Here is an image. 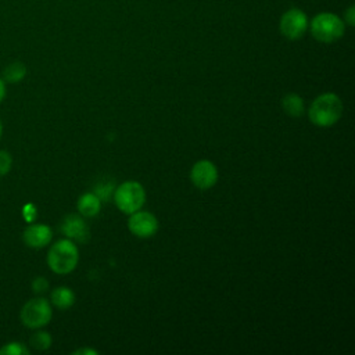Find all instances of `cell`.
<instances>
[{
    "instance_id": "cell-1",
    "label": "cell",
    "mask_w": 355,
    "mask_h": 355,
    "mask_svg": "<svg viewBox=\"0 0 355 355\" xmlns=\"http://www.w3.org/2000/svg\"><path fill=\"white\" fill-rule=\"evenodd\" d=\"M343 115V103L334 93L318 96L308 111L309 121L319 128L333 126Z\"/></svg>"
},
{
    "instance_id": "cell-2",
    "label": "cell",
    "mask_w": 355,
    "mask_h": 355,
    "mask_svg": "<svg viewBox=\"0 0 355 355\" xmlns=\"http://www.w3.org/2000/svg\"><path fill=\"white\" fill-rule=\"evenodd\" d=\"M79 261V251L76 244L69 240H58L54 243L47 252L49 268L58 275H67L72 272Z\"/></svg>"
},
{
    "instance_id": "cell-3",
    "label": "cell",
    "mask_w": 355,
    "mask_h": 355,
    "mask_svg": "<svg viewBox=\"0 0 355 355\" xmlns=\"http://www.w3.org/2000/svg\"><path fill=\"white\" fill-rule=\"evenodd\" d=\"M344 21L333 12H319L311 21L312 36L322 43H333L344 35Z\"/></svg>"
},
{
    "instance_id": "cell-4",
    "label": "cell",
    "mask_w": 355,
    "mask_h": 355,
    "mask_svg": "<svg viewBox=\"0 0 355 355\" xmlns=\"http://www.w3.org/2000/svg\"><path fill=\"white\" fill-rule=\"evenodd\" d=\"M114 201L122 212L130 215L143 207L146 201L144 187L139 182H125L114 190Z\"/></svg>"
},
{
    "instance_id": "cell-5",
    "label": "cell",
    "mask_w": 355,
    "mask_h": 355,
    "mask_svg": "<svg viewBox=\"0 0 355 355\" xmlns=\"http://www.w3.org/2000/svg\"><path fill=\"white\" fill-rule=\"evenodd\" d=\"M51 316L53 311L50 302L42 297L25 302L19 313L22 324L29 329H40L46 326L51 320Z\"/></svg>"
},
{
    "instance_id": "cell-6",
    "label": "cell",
    "mask_w": 355,
    "mask_h": 355,
    "mask_svg": "<svg viewBox=\"0 0 355 355\" xmlns=\"http://www.w3.org/2000/svg\"><path fill=\"white\" fill-rule=\"evenodd\" d=\"M280 32L288 40H297L308 29V17L300 8L287 10L280 18Z\"/></svg>"
},
{
    "instance_id": "cell-7",
    "label": "cell",
    "mask_w": 355,
    "mask_h": 355,
    "mask_svg": "<svg viewBox=\"0 0 355 355\" xmlns=\"http://www.w3.org/2000/svg\"><path fill=\"white\" fill-rule=\"evenodd\" d=\"M190 179L197 189L208 190L215 186L218 180V169L215 164L208 159L197 161L191 168Z\"/></svg>"
},
{
    "instance_id": "cell-8",
    "label": "cell",
    "mask_w": 355,
    "mask_h": 355,
    "mask_svg": "<svg viewBox=\"0 0 355 355\" xmlns=\"http://www.w3.org/2000/svg\"><path fill=\"white\" fill-rule=\"evenodd\" d=\"M128 227L135 236L147 239L157 233L158 220L153 214L139 209V211L130 214V218L128 220Z\"/></svg>"
},
{
    "instance_id": "cell-9",
    "label": "cell",
    "mask_w": 355,
    "mask_h": 355,
    "mask_svg": "<svg viewBox=\"0 0 355 355\" xmlns=\"http://www.w3.org/2000/svg\"><path fill=\"white\" fill-rule=\"evenodd\" d=\"M61 232L69 239L78 243H86L89 240V227L86 222L76 214H69L61 223Z\"/></svg>"
},
{
    "instance_id": "cell-10",
    "label": "cell",
    "mask_w": 355,
    "mask_h": 355,
    "mask_svg": "<svg viewBox=\"0 0 355 355\" xmlns=\"http://www.w3.org/2000/svg\"><path fill=\"white\" fill-rule=\"evenodd\" d=\"M51 229L43 223H32L22 233L24 243L31 248H43L51 241Z\"/></svg>"
},
{
    "instance_id": "cell-11",
    "label": "cell",
    "mask_w": 355,
    "mask_h": 355,
    "mask_svg": "<svg viewBox=\"0 0 355 355\" xmlns=\"http://www.w3.org/2000/svg\"><path fill=\"white\" fill-rule=\"evenodd\" d=\"M101 201L94 193H85L78 200V211L80 215L92 218L100 212Z\"/></svg>"
},
{
    "instance_id": "cell-12",
    "label": "cell",
    "mask_w": 355,
    "mask_h": 355,
    "mask_svg": "<svg viewBox=\"0 0 355 355\" xmlns=\"http://www.w3.org/2000/svg\"><path fill=\"white\" fill-rule=\"evenodd\" d=\"M50 300H51V304L58 309H68L75 302V293L65 286L55 287L50 294Z\"/></svg>"
},
{
    "instance_id": "cell-13",
    "label": "cell",
    "mask_w": 355,
    "mask_h": 355,
    "mask_svg": "<svg viewBox=\"0 0 355 355\" xmlns=\"http://www.w3.org/2000/svg\"><path fill=\"white\" fill-rule=\"evenodd\" d=\"M282 107H283L284 112L290 116H301L305 111L302 98L298 94H294V93H290V94L283 97Z\"/></svg>"
},
{
    "instance_id": "cell-14",
    "label": "cell",
    "mask_w": 355,
    "mask_h": 355,
    "mask_svg": "<svg viewBox=\"0 0 355 355\" xmlns=\"http://www.w3.org/2000/svg\"><path fill=\"white\" fill-rule=\"evenodd\" d=\"M26 75V65L21 61H14L3 69V80L8 83L21 82Z\"/></svg>"
},
{
    "instance_id": "cell-15",
    "label": "cell",
    "mask_w": 355,
    "mask_h": 355,
    "mask_svg": "<svg viewBox=\"0 0 355 355\" xmlns=\"http://www.w3.org/2000/svg\"><path fill=\"white\" fill-rule=\"evenodd\" d=\"M51 336L50 333L47 331H43V330H39L36 333H33L29 338V344L37 349V351H44V349H49L51 347Z\"/></svg>"
},
{
    "instance_id": "cell-16",
    "label": "cell",
    "mask_w": 355,
    "mask_h": 355,
    "mask_svg": "<svg viewBox=\"0 0 355 355\" xmlns=\"http://www.w3.org/2000/svg\"><path fill=\"white\" fill-rule=\"evenodd\" d=\"M115 190V184L111 180H101L94 186V194L100 201H108Z\"/></svg>"
},
{
    "instance_id": "cell-17",
    "label": "cell",
    "mask_w": 355,
    "mask_h": 355,
    "mask_svg": "<svg viewBox=\"0 0 355 355\" xmlns=\"http://www.w3.org/2000/svg\"><path fill=\"white\" fill-rule=\"evenodd\" d=\"M29 349L24 343L11 341L0 348V355H28Z\"/></svg>"
},
{
    "instance_id": "cell-18",
    "label": "cell",
    "mask_w": 355,
    "mask_h": 355,
    "mask_svg": "<svg viewBox=\"0 0 355 355\" xmlns=\"http://www.w3.org/2000/svg\"><path fill=\"white\" fill-rule=\"evenodd\" d=\"M11 165H12L11 154L6 150H0V178L10 172Z\"/></svg>"
},
{
    "instance_id": "cell-19",
    "label": "cell",
    "mask_w": 355,
    "mask_h": 355,
    "mask_svg": "<svg viewBox=\"0 0 355 355\" xmlns=\"http://www.w3.org/2000/svg\"><path fill=\"white\" fill-rule=\"evenodd\" d=\"M47 288H49V282H47L44 277L37 276V277L33 279V282H32V290H33V293L42 294V293L47 291Z\"/></svg>"
},
{
    "instance_id": "cell-20",
    "label": "cell",
    "mask_w": 355,
    "mask_h": 355,
    "mask_svg": "<svg viewBox=\"0 0 355 355\" xmlns=\"http://www.w3.org/2000/svg\"><path fill=\"white\" fill-rule=\"evenodd\" d=\"M24 218L28 220V222H32V220H35V218H36V208H35V205L33 204H26L25 207H24Z\"/></svg>"
},
{
    "instance_id": "cell-21",
    "label": "cell",
    "mask_w": 355,
    "mask_h": 355,
    "mask_svg": "<svg viewBox=\"0 0 355 355\" xmlns=\"http://www.w3.org/2000/svg\"><path fill=\"white\" fill-rule=\"evenodd\" d=\"M344 19L347 21V24H348L349 26H354V24H355V8H354V6H351V7L347 8Z\"/></svg>"
},
{
    "instance_id": "cell-22",
    "label": "cell",
    "mask_w": 355,
    "mask_h": 355,
    "mask_svg": "<svg viewBox=\"0 0 355 355\" xmlns=\"http://www.w3.org/2000/svg\"><path fill=\"white\" fill-rule=\"evenodd\" d=\"M73 355H82V354H86V355H96L97 352L96 351H93V349H89V348H82V349H76V351H73L72 352Z\"/></svg>"
},
{
    "instance_id": "cell-23",
    "label": "cell",
    "mask_w": 355,
    "mask_h": 355,
    "mask_svg": "<svg viewBox=\"0 0 355 355\" xmlns=\"http://www.w3.org/2000/svg\"><path fill=\"white\" fill-rule=\"evenodd\" d=\"M4 97H6V82L0 78V103L3 101Z\"/></svg>"
},
{
    "instance_id": "cell-24",
    "label": "cell",
    "mask_w": 355,
    "mask_h": 355,
    "mask_svg": "<svg viewBox=\"0 0 355 355\" xmlns=\"http://www.w3.org/2000/svg\"><path fill=\"white\" fill-rule=\"evenodd\" d=\"M1 132H3V125H1V121H0V136H1Z\"/></svg>"
}]
</instances>
